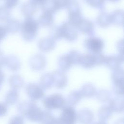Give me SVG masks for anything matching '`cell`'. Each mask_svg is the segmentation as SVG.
Listing matches in <instances>:
<instances>
[{
    "mask_svg": "<svg viewBox=\"0 0 124 124\" xmlns=\"http://www.w3.org/2000/svg\"><path fill=\"white\" fill-rule=\"evenodd\" d=\"M17 111L23 117L32 122H39L43 110L33 101H23L17 106Z\"/></svg>",
    "mask_w": 124,
    "mask_h": 124,
    "instance_id": "cell-1",
    "label": "cell"
},
{
    "mask_svg": "<svg viewBox=\"0 0 124 124\" xmlns=\"http://www.w3.org/2000/svg\"><path fill=\"white\" fill-rule=\"evenodd\" d=\"M39 25L38 22L31 17H26L21 24L20 30L22 38L26 42H31L36 37Z\"/></svg>",
    "mask_w": 124,
    "mask_h": 124,
    "instance_id": "cell-2",
    "label": "cell"
},
{
    "mask_svg": "<svg viewBox=\"0 0 124 124\" xmlns=\"http://www.w3.org/2000/svg\"><path fill=\"white\" fill-rule=\"evenodd\" d=\"M106 56L99 53H87L81 56L79 65L85 69H91L104 64Z\"/></svg>",
    "mask_w": 124,
    "mask_h": 124,
    "instance_id": "cell-3",
    "label": "cell"
},
{
    "mask_svg": "<svg viewBox=\"0 0 124 124\" xmlns=\"http://www.w3.org/2000/svg\"><path fill=\"white\" fill-rule=\"evenodd\" d=\"M66 8L68 11V22L77 28L83 18L80 4L77 0H70Z\"/></svg>",
    "mask_w": 124,
    "mask_h": 124,
    "instance_id": "cell-4",
    "label": "cell"
},
{
    "mask_svg": "<svg viewBox=\"0 0 124 124\" xmlns=\"http://www.w3.org/2000/svg\"><path fill=\"white\" fill-rule=\"evenodd\" d=\"M44 107L48 110L62 109L66 104V100L63 95L56 93L49 95L43 100Z\"/></svg>",
    "mask_w": 124,
    "mask_h": 124,
    "instance_id": "cell-5",
    "label": "cell"
},
{
    "mask_svg": "<svg viewBox=\"0 0 124 124\" xmlns=\"http://www.w3.org/2000/svg\"><path fill=\"white\" fill-rule=\"evenodd\" d=\"M62 39L69 42H74L78 39V33L77 28L67 22H63L59 26Z\"/></svg>",
    "mask_w": 124,
    "mask_h": 124,
    "instance_id": "cell-6",
    "label": "cell"
},
{
    "mask_svg": "<svg viewBox=\"0 0 124 124\" xmlns=\"http://www.w3.org/2000/svg\"><path fill=\"white\" fill-rule=\"evenodd\" d=\"M59 124H76L77 112L73 107L64 106L58 118Z\"/></svg>",
    "mask_w": 124,
    "mask_h": 124,
    "instance_id": "cell-7",
    "label": "cell"
},
{
    "mask_svg": "<svg viewBox=\"0 0 124 124\" xmlns=\"http://www.w3.org/2000/svg\"><path fill=\"white\" fill-rule=\"evenodd\" d=\"M83 44L85 48L91 53H101L105 46L104 40L94 36H91L86 39Z\"/></svg>",
    "mask_w": 124,
    "mask_h": 124,
    "instance_id": "cell-8",
    "label": "cell"
},
{
    "mask_svg": "<svg viewBox=\"0 0 124 124\" xmlns=\"http://www.w3.org/2000/svg\"><path fill=\"white\" fill-rule=\"evenodd\" d=\"M26 93L32 101H38L44 98L45 91L41 86L36 83H30L26 87Z\"/></svg>",
    "mask_w": 124,
    "mask_h": 124,
    "instance_id": "cell-9",
    "label": "cell"
},
{
    "mask_svg": "<svg viewBox=\"0 0 124 124\" xmlns=\"http://www.w3.org/2000/svg\"><path fill=\"white\" fill-rule=\"evenodd\" d=\"M30 68L33 71L39 72L45 69L46 65V57L41 54H36L31 56L29 61Z\"/></svg>",
    "mask_w": 124,
    "mask_h": 124,
    "instance_id": "cell-10",
    "label": "cell"
},
{
    "mask_svg": "<svg viewBox=\"0 0 124 124\" xmlns=\"http://www.w3.org/2000/svg\"><path fill=\"white\" fill-rule=\"evenodd\" d=\"M53 86L59 89L65 88L68 82V78L65 73L61 70H56L52 73Z\"/></svg>",
    "mask_w": 124,
    "mask_h": 124,
    "instance_id": "cell-11",
    "label": "cell"
},
{
    "mask_svg": "<svg viewBox=\"0 0 124 124\" xmlns=\"http://www.w3.org/2000/svg\"><path fill=\"white\" fill-rule=\"evenodd\" d=\"M124 61V56L120 55H112L106 56L104 64L113 71L121 67Z\"/></svg>",
    "mask_w": 124,
    "mask_h": 124,
    "instance_id": "cell-12",
    "label": "cell"
},
{
    "mask_svg": "<svg viewBox=\"0 0 124 124\" xmlns=\"http://www.w3.org/2000/svg\"><path fill=\"white\" fill-rule=\"evenodd\" d=\"M56 46V41L50 37L42 38L37 43L38 49L42 52L46 53L53 50Z\"/></svg>",
    "mask_w": 124,
    "mask_h": 124,
    "instance_id": "cell-13",
    "label": "cell"
},
{
    "mask_svg": "<svg viewBox=\"0 0 124 124\" xmlns=\"http://www.w3.org/2000/svg\"><path fill=\"white\" fill-rule=\"evenodd\" d=\"M77 28L82 33L92 36L95 32V25L93 22L88 19L83 18Z\"/></svg>",
    "mask_w": 124,
    "mask_h": 124,
    "instance_id": "cell-14",
    "label": "cell"
},
{
    "mask_svg": "<svg viewBox=\"0 0 124 124\" xmlns=\"http://www.w3.org/2000/svg\"><path fill=\"white\" fill-rule=\"evenodd\" d=\"M93 120V113L90 109L83 108L77 112V121L80 124H91Z\"/></svg>",
    "mask_w": 124,
    "mask_h": 124,
    "instance_id": "cell-15",
    "label": "cell"
},
{
    "mask_svg": "<svg viewBox=\"0 0 124 124\" xmlns=\"http://www.w3.org/2000/svg\"><path fill=\"white\" fill-rule=\"evenodd\" d=\"M4 65L10 71H17L20 68L21 62L16 56L10 55L5 57Z\"/></svg>",
    "mask_w": 124,
    "mask_h": 124,
    "instance_id": "cell-16",
    "label": "cell"
},
{
    "mask_svg": "<svg viewBox=\"0 0 124 124\" xmlns=\"http://www.w3.org/2000/svg\"><path fill=\"white\" fill-rule=\"evenodd\" d=\"M97 25L101 28H107L111 24L110 14L102 11L97 16L96 19Z\"/></svg>",
    "mask_w": 124,
    "mask_h": 124,
    "instance_id": "cell-17",
    "label": "cell"
},
{
    "mask_svg": "<svg viewBox=\"0 0 124 124\" xmlns=\"http://www.w3.org/2000/svg\"><path fill=\"white\" fill-rule=\"evenodd\" d=\"M108 105L113 112L120 113H122L124 110V99L120 97L111 98Z\"/></svg>",
    "mask_w": 124,
    "mask_h": 124,
    "instance_id": "cell-18",
    "label": "cell"
},
{
    "mask_svg": "<svg viewBox=\"0 0 124 124\" xmlns=\"http://www.w3.org/2000/svg\"><path fill=\"white\" fill-rule=\"evenodd\" d=\"M21 12L26 17H31L36 12V5L30 0L25 2L21 6Z\"/></svg>",
    "mask_w": 124,
    "mask_h": 124,
    "instance_id": "cell-19",
    "label": "cell"
},
{
    "mask_svg": "<svg viewBox=\"0 0 124 124\" xmlns=\"http://www.w3.org/2000/svg\"><path fill=\"white\" fill-rule=\"evenodd\" d=\"M38 23L39 25L43 27H51L54 22V15L53 14L43 12V13L39 16Z\"/></svg>",
    "mask_w": 124,
    "mask_h": 124,
    "instance_id": "cell-20",
    "label": "cell"
},
{
    "mask_svg": "<svg viewBox=\"0 0 124 124\" xmlns=\"http://www.w3.org/2000/svg\"><path fill=\"white\" fill-rule=\"evenodd\" d=\"M58 65L60 70L64 72L69 70L73 65V63L69 56L66 53L59 58Z\"/></svg>",
    "mask_w": 124,
    "mask_h": 124,
    "instance_id": "cell-21",
    "label": "cell"
},
{
    "mask_svg": "<svg viewBox=\"0 0 124 124\" xmlns=\"http://www.w3.org/2000/svg\"><path fill=\"white\" fill-rule=\"evenodd\" d=\"M79 91L82 97L87 98H92L94 96L97 92L95 87L93 84L90 83L83 84L81 86Z\"/></svg>",
    "mask_w": 124,
    "mask_h": 124,
    "instance_id": "cell-22",
    "label": "cell"
},
{
    "mask_svg": "<svg viewBox=\"0 0 124 124\" xmlns=\"http://www.w3.org/2000/svg\"><path fill=\"white\" fill-rule=\"evenodd\" d=\"M82 96L79 90H74L68 95L66 100V103L68 106L73 107L78 104L81 100Z\"/></svg>",
    "mask_w": 124,
    "mask_h": 124,
    "instance_id": "cell-23",
    "label": "cell"
},
{
    "mask_svg": "<svg viewBox=\"0 0 124 124\" xmlns=\"http://www.w3.org/2000/svg\"><path fill=\"white\" fill-rule=\"evenodd\" d=\"M21 24L20 21L15 18H10L6 22L5 28L7 33L15 34L20 30Z\"/></svg>",
    "mask_w": 124,
    "mask_h": 124,
    "instance_id": "cell-24",
    "label": "cell"
},
{
    "mask_svg": "<svg viewBox=\"0 0 124 124\" xmlns=\"http://www.w3.org/2000/svg\"><path fill=\"white\" fill-rule=\"evenodd\" d=\"M8 83L12 89L17 90L23 86L24 81L21 76L19 75L14 74L9 78Z\"/></svg>",
    "mask_w": 124,
    "mask_h": 124,
    "instance_id": "cell-25",
    "label": "cell"
},
{
    "mask_svg": "<svg viewBox=\"0 0 124 124\" xmlns=\"http://www.w3.org/2000/svg\"><path fill=\"white\" fill-rule=\"evenodd\" d=\"M19 93L17 90L11 89L5 94L4 103L7 105H13L16 103L19 99Z\"/></svg>",
    "mask_w": 124,
    "mask_h": 124,
    "instance_id": "cell-26",
    "label": "cell"
},
{
    "mask_svg": "<svg viewBox=\"0 0 124 124\" xmlns=\"http://www.w3.org/2000/svg\"><path fill=\"white\" fill-rule=\"evenodd\" d=\"M111 24L118 26L124 24V12L122 10H116L110 14Z\"/></svg>",
    "mask_w": 124,
    "mask_h": 124,
    "instance_id": "cell-27",
    "label": "cell"
},
{
    "mask_svg": "<svg viewBox=\"0 0 124 124\" xmlns=\"http://www.w3.org/2000/svg\"><path fill=\"white\" fill-rule=\"evenodd\" d=\"M44 90H47L53 86V78L51 73H45L41 77L39 84Z\"/></svg>",
    "mask_w": 124,
    "mask_h": 124,
    "instance_id": "cell-28",
    "label": "cell"
},
{
    "mask_svg": "<svg viewBox=\"0 0 124 124\" xmlns=\"http://www.w3.org/2000/svg\"><path fill=\"white\" fill-rule=\"evenodd\" d=\"M113 112L108 106L104 105L98 110L97 116L100 121L106 122L111 117Z\"/></svg>",
    "mask_w": 124,
    "mask_h": 124,
    "instance_id": "cell-29",
    "label": "cell"
},
{
    "mask_svg": "<svg viewBox=\"0 0 124 124\" xmlns=\"http://www.w3.org/2000/svg\"><path fill=\"white\" fill-rule=\"evenodd\" d=\"M39 122L40 124H59L58 118L48 111H43Z\"/></svg>",
    "mask_w": 124,
    "mask_h": 124,
    "instance_id": "cell-30",
    "label": "cell"
},
{
    "mask_svg": "<svg viewBox=\"0 0 124 124\" xmlns=\"http://www.w3.org/2000/svg\"><path fill=\"white\" fill-rule=\"evenodd\" d=\"M96 99L101 103L109 102L111 99V93L106 89H101L96 92L95 95Z\"/></svg>",
    "mask_w": 124,
    "mask_h": 124,
    "instance_id": "cell-31",
    "label": "cell"
},
{
    "mask_svg": "<svg viewBox=\"0 0 124 124\" xmlns=\"http://www.w3.org/2000/svg\"><path fill=\"white\" fill-rule=\"evenodd\" d=\"M40 6L43 12H49L54 14L58 11L54 0H45Z\"/></svg>",
    "mask_w": 124,
    "mask_h": 124,
    "instance_id": "cell-32",
    "label": "cell"
},
{
    "mask_svg": "<svg viewBox=\"0 0 124 124\" xmlns=\"http://www.w3.org/2000/svg\"><path fill=\"white\" fill-rule=\"evenodd\" d=\"M11 9L4 5L0 6V22H6L11 18Z\"/></svg>",
    "mask_w": 124,
    "mask_h": 124,
    "instance_id": "cell-33",
    "label": "cell"
},
{
    "mask_svg": "<svg viewBox=\"0 0 124 124\" xmlns=\"http://www.w3.org/2000/svg\"><path fill=\"white\" fill-rule=\"evenodd\" d=\"M84 1L92 7L103 11L105 8V0H84Z\"/></svg>",
    "mask_w": 124,
    "mask_h": 124,
    "instance_id": "cell-34",
    "label": "cell"
},
{
    "mask_svg": "<svg viewBox=\"0 0 124 124\" xmlns=\"http://www.w3.org/2000/svg\"><path fill=\"white\" fill-rule=\"evenodd\" d=\"M112 82L113 92L118 96H123L124 94V81Z\"/></svg>",
    "mask_w": 124,
    "mask_h": 124,
    "instance_id": "cell-35",
    "label": "cell"
},
{
    "mask_svg": "<svg viewBox=\"0 0 124 124\" xmlns=\"http://www.w3.org/2000/svg\"><path fill=\"white\" fill-rule=\"evenodd\" d=\"M124 70L121 67L113 70L111 76L112 82L124 81Z\"/></svg>",
    "mask_w": 124,
    "mask_h": 124,
    "instance_id": "cell-36",
    "label": "cell"
},
{
    "mask_svg": "<svg viewBox=\"0 0 124 124\" xmlns=\"http://www.w3.org/2000/svg\"><path fill=\"white\" fill-rule=\"evenodd\" d=\"M71 60L72 61L73 65H78L79 64L82 55L76 50H71L67 53Z\"/></svg>",
    "mask_w": 124,
    "mask_h": 124,
    "instance_id": "cell-37",
    "label": "cell"
},
{
    "mask_svg": "<svg viewBox=\"0 0 124 124\" xmlns=\"http://www.w3.org/2000/svg\"><path fill=\"white\" fill-rule=\"evenodd\" d=\"M50 37L54 39L55 41L60 40L62 39L60 30L59 26H54L51 28L49 32Z\"/></svg>",
    "mask_w": 124,
    "mask_h": 124,
    "instance_id": "cell-38",
    "label": "cell"
},
{
    "mask_svg": "<svg viewBox=\"0 0 124 124\" xmlns=\"http://www.w3.org/2000/svg\"><path fill=\"white\" fill-rule=\"evenodd\" d=\"M8 124H24V117L20 114L14 116L10 120Z\"/></svg>",
    "mask_w": 124,
    "mask_h": 124,
    "instance_id": "cell-39",
    "label": "cell"
},
{
    "mask_svg": "<svg viewBox=\"0 0 124 124\" xmlns=\"http://www.w3.org/2000/svg\"><path fill=\"white\" fill-rule=\"evenodd\" d=\"M58 10L66 8L70 0H54Z\"/></svg>",
    "mask_w": 124,
    "mask_h": 124,
    "instance_id": "cell-40",
    "label": "cell"
},
{
    "mask_svg": "<svg viewBox=\"0 0 124 124\" xmlns=\"http://www.w3.org/2000/svg\"><path fill=\"white\" fill-rule=\"evenodd\" d=\"M4 5L11 9L15 7L18 3L19 0H4Z\"/></svg>",
    "mask_w": 124,
    "mask_h": 124,
    "instance_id": "cell-41",
    "label": "cell"
},
{
    "mask_svg": "<svg viewBox=\"0 0 124 124\" xmlns=\"http://www.w3.org/2000/svg\"><path fill=\"white\" fill-rule=\"evenodd\" d=\"M8 111V105L4 102H0V117L4 116Z\"/></svg>",
    "mask_w": 124,
    "mask_h": 124,
    "instance_id": "cell-42",
    "label": "cell"
},
{
    "mask_svg": "<svg viewBox=\"0 0 124 124\" xmlns=\"http://www.w3.org/2000/svg\"><path fill=\"white\" fill-rule=\"evenodd\" d=\"M7 34V32L5 27L0 25V43L6 37Z\"/></svg>",
    "mask_w": 124,
    "mask_h": 124,
    "instance_id": "cell-43",
    "label": "cell"
},
{
    "mask_svg": "<svg viewBox=\"0 0 124 124\" xmlns=\"http://www.w3.org/2000/svg\"><path fill=\"white\" fill-rule=\"evenodd\" d=\"M124 42H123V39H121L120 40L118 43H117V49L119 52V54L120 55L123 56H124V54H123V48H124Z\"/></svg>",
    "mask_w": 124,
    "mask_h": 124,
    "instance_id": "cell-44",
    "label": "cell"
},
{
    "mask_svg": "<svg viewBox=\"0 0 124 124\" xmlns=\"http://www.w3.org/2000/svg\"><path fill=\"white\" fill-rule=\"evenodd\" d=\"M5 57L2 51L0 49V69H1L4 65Z\"/></svg>",
    "mask_w": 124,
    "mask_h": 124,
    "instance_id": "cell-45",
    "label": "cell"
},
{
    "mask_svg": "<svg viewBox=\"0 0 124 124\" xmlns=\"http://www.w3.org/2000/svg\"><path fill=\"white\" fill-rule=\"evenodd\" d=\"M5 80V75L3 71L0 69V90L2 83L4 82Z\"/></svg>",
    "mask_w": 124,
    "mask_h": 124,
    "instance_id": "cell-46",
    "label": "cell"
},
{
    "mask_svg": "<svg viewBox=\"0 0 124 124\" xmlns=\"http://www.w3.org/2000/svg\"><path fill=\"white\" fill-rule=\"evenodd\" d=\"M32 3H33L36 5H41L45 1V0H30Z\"/></svg>",
    "mask_w": 124,
    "mask_h": 124,
    "instance_id": "cell-47",
    "label": "cell"
},
{
    "mask_svg": "<svg viewBox=\"0 0 124 124\" xmlns=\"http://www.w3.org/2000/svg\"><path fill=\"white\" fill-rule=\"evenodd\" d=\"M115 124H124V121L123 118H120L118 120Z\"/></svg>",
    "mask_w": 124,
    "mask_h": 124,
    "instance_id": "cell-48",
    "label": "cell"
},
{
    "mask_svg": "<svg viewBox=\"0 0 124 124\" xmlns=\"http://www.w3.org/2000/svg\"><path fill=\"white\" fill-rule=\"evenodd\" d=\"M93 124H107L106 123V122H102V121H99L98 122H96Z\"/></svg>",
    "mask_w": 124,
    "mask_h": 124,
    "instance_id": "cell-49",
    "label": "cell"
},
{
    "mask_svg": "<svg viewBox=\"0 0 124 124\" xmlns=\"http://www.w3.org/2000/svg\"><path fill=\"white\" fill-rule=\"evenodd\" d=\"M109 0V1H111V2H115L119 1L120 0Z\"/></svg>",
    "mask_w": 124,
    "mask_h": 124,
    "instance_id": "cell-50",
    "label": "cell"
},
{
    "mask_svg": "<svg viewBox=\"0 0 124 124\" xmlns=\"http://www.w3.org/2000/svg\"></svg>",
    "mask_w": 124,
    "mask_h": 124,
    "instance_id": "cell-51",
    "label": "cell"
}]
</instances>
